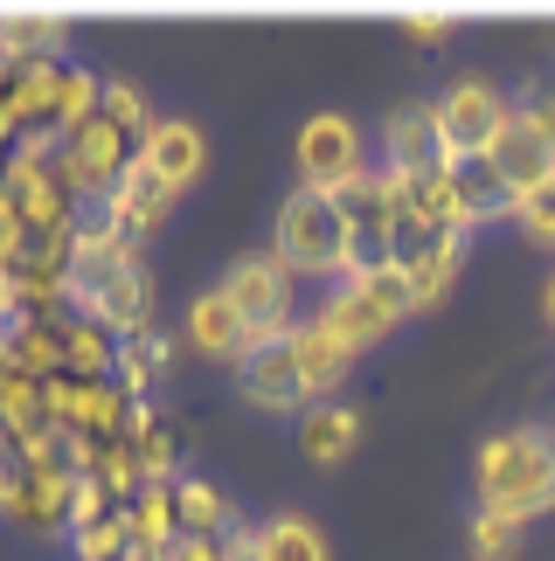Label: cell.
Returning <instances> with one entry per match:
<instances>
[{
    "label": "cell",
    "instance_id": "cell-8",
    "mask_svg": "<svg viewBox=\"0 0 555 561\" xmlns=\"http://www.w3.org/2000/svg\"><path fill=\"white\" fill-rule=\"evenodd\" d=\"M237 388H243L250 409H313L306 375H298V354H292V333L285 340H258V347L237 360Z\"/></svg>",
    "mask_w": 555,
    "mask_h": 561
},
{
    "label": "cell",
    "instance_id": "cell-28",
    "mask_svg": "<svg viewBox=\"0 0 555 561\" xmlns=\"http://www.w3.org/2000/svg\"><path fill=\"white\" fill-rule=\"evenodd\" d=\"M98 104H104V77H91V70H63L56 139H63V133H77V125H91V118H98Z\"/></svg>",
    "mask_w": 555,
    "mask_h": 561
},
{
    "label": "cell",
    "instance_id": "cell-35",
    "mask_svg": "<svg viewBox=\"0 0 555 561\" xmlns=\"http://www.w3.org/2000/svg\"><path fill=\"white\" fill-rule=\"evenodd\" d=\"M29 243H35V236H29V222H21V202L0 187V264H8V256H21Z\"/></svg>",
    "mask_w": 555,
    "mask_h": 561
},
{
    "label": "cell",
    "instance_id": "cell-29",
    "mask_svg": "<svg viewBox=\"0 0 555 561\" xmlns=\"http://www.w3.org/2000/svg\"><path fill=\"white\" fill-rule=\"evenodd\" d=\"M98 118H112V125H118V133L133 139V146H139V139L160 125V118H154V104H146V91H133V83H104V104H98Z\"/></svg>",
    "mask_w": 555,
    "mask_h": 561
},
{
    "label": "cell",
    "instance_id": "cell-1",
    "mask_svg": "<svg viewBox=\"0 0 555 561\" xmlns=\"http://www.w3.org/2000/svg\"><path fill=\"white\" fill-rule=\"evenodd\" d=\"M555 506V430L521 423L479 444V513L500 520H535Z\"/></svg>",
    "mask_w": 555,
    "mask_h": 561
},
{
    "label": "cell",
    "instance_id": "cell-32",
    "mask_svg": "<svg viewBox=\"0 0 555 561\" xmlns=\"http://www.w3.org/2000/svg\"><path fill=\"white\" fill-rule=\"evenodd\" d=\"M514 222H521L528 243H548L555 250V181L535 187V194H521V202H514Z\"/></svg>",
    "mask_w": 555,
    "mask_h": 561
},
{
    "label": "cell",
    "instance_id": "cell-15",
    "mask_svg": "<svg viewBox=\"0 0 555 561\" xmlns=\"http://www.w3.org/2000/svg\"><path fill=\"white\" fill-rule=\"evenodd\" d=\"M354 444H361V409H348V402L298 409V458H306V465L333 471V465L354 458Z\"/></svg>",
    "mask_w": 555,
    "mask_h": 561
},
{
    "label": "cell",
    "instance_id": "cell-34",
    "mask_svg": "<svg viewBox=\"0 0 555 561\" xmlns=\"http://www.w3.org/2000/svg\"><path fill=\"white\" fill-rule=\"evenodd\" d=\"M514 112H521L528 125H535V133H548V139H555V77H535V83H528Z\"/></svg>",
    "mask_w": 555,
    "mask_h": 561
},
{
    "label": "cell",
    "instance_id": "cell-24",
    "mask_svg": "<svg viewBox=\"0 0 555 561\" xmlns=\"http://www.w3.org/2000/svg\"><path fill=\"white\" fill-rule=\"evenodd\" d=\"M63 375H83V381L118 375V340L104 333V327H91V319L70 312V327H63Z\"/></svg>",
    "mask_w": 555,
    "mask_h": 561
},
{
    "label": "cell",
    "instance_id": "cell-21",
    "mask_svg": "<svg viewBox=\"0 0 555 561\" xmlns=\"http://www.w3.org/2000/svg\"><path fill=\"white\" fill-rule=\"evenodd\" d=\"M452 202H458V222H465V229L514 215V194L500 187V174H494L486 160H452Z\"/></svg>",
    "mask_w": 555,
    "mask_h": 561
},
{
    "label": "cell",
    "instance_id": "cell-20",
    "mask_svg": "<svg viewBox=\"0 0 555 561\" xmlns=\"http://www.w3.org/2000/svg\"><path fill=\"white\" fill-rule=\"evenodd\" d=\"M458 256H465V229L438 236V243H423L417 256H403V277H410V306H417V312H431L438 298L452 291V277H458Z\"/></svg>",
    "mask_w": 555,
    "mask_h": 561
},
{
    "label": "cell",
    "instance_id": "cell-26",
    "mask_svg": "<svg viewBox=\"0 0 555 561\" xmlns=\"http://www.w3.org/2000/svg\"><path fill=\"white\" fill-rule=\"evenodd\" d=\"M174 513H181V534H216V541L237 534V513H229V500L208 479H181L174 485Z\"/></svg>",
    "mask_w": 555,
    "mask_h": 561
},
{
    "label": "cell",
    "instance_id": "cell-11",
    "mask_svg": "<svg viewBox=\"0 0 555 561\" xmlns=\"http://www.w3.org/2000/svg\"><path fill=\"white\" fill-rule=\"evenodd\" d=\"M167 202H174V187H167L154 167H146L139 153H133V167L118 174V187H112V202H104L98 215L112 222L118 236H133V243H146L160 222H167Z\"/></svg>",
    "mask_w": 555,
    "mask_h": 561
},
{
    "label": "cell",
    "instance_id": "cell-31",
    "mask_svg": "<svg viewBox=\"0 0 555 561\" xmlns=\"http://www.w3.org/2000/svg\"><path fill=\"white\" fill-rule=\"evenodd\" d=\"M473 554H479V561H514V554H521V520L479 513V520H473Z\"/></svg>",
    "mask_w": 555,
    "mask_h": 561
},
{
    "label": "cell",
    "instance_id": "cell-17",
    "mask_svg": "<svg viewBox=\"0 0 555 561\" xmlns=\"http://www.w3.org/2000/svg\"><path fill=\"white\" fill-rule=\"evenodd\" d=\"M319 319H327V327H333L340 340H348L354 354L382 347V340H389V333L403 327V319H396L389 306H382V298H375L369 285H340V291L327 298V306H319Z\"/></svg>",
    "mask_w": 555,
    "mask_h": 561
},
{
    "label": "cell",
    "instance_id": "cell-6",
    "mask_svg": "<svg viewBox=\"0 0 555 561\" xmlns=\"http://www.w3.org/2000/svg\"><path fill=\"white\" fill-rule=\"evenodd\" d=\"M431 118H438L444 160H486V146H494V139H500V125L514 118V104H507L494 83L465 77V83H452V91L431 104Z\"/></svg>",
    "mask_w": 555,
    "mask_h": 561
},
{
    "label": "cell",
    "instance_id": "cell-42",
    "mask_svg": "<svg viewBox=\"0 0 555 561\" xmlns=\"http://www.w3.org/2000/svg\"><path fill=\"white\" fill-rule=\"evenodd\" d=\"M0 347H8V327H0Z\"/></svg>",
    "mask_w": 555,
    "mask_h": 561
},
{
    "label": "cell",
    "instance_id": "cell-38",
    "mask_svg": "<svg viewBox=\"0 0 555 561\" xmlns=\"http://www.w3.org/2000/svg\"><path fill=\"white\" fill-rule=\"evenodd\" d=\"M14 319H21V298H14V277L0 271V327H14Z\"/></svg>",
    "mask_w": 555,
    "mask_h": 561
},
{
    "label": "cell",
    "instance_id": "cell-36",
    "mask_svg": "<svg viewBox=\"0 0 555 561\" xmlns=\"http://www.w3.org/2000/svg\"><path fill=\"white\" fill-rule=\"evenodd\" d=\"M403 28H410V42H423V49H431V42H452V14H403Z\"/></svg>",
    "mask_w": 555,
    "mask_h": 561
},
{
    "label": "cell",
    "instance_id": "cell-22",
    "mask_svg": "<svg viewBox=\"0 0 555 561\" xmlns=\"http://www.w3.org/2000/svg\"><path fill=\"white\" fill-rule=\"evenodd\" d=\"M70 42L63 14H0V62H56Z\"/></svg>",
    "mask_w": 555,
    "mask_h": 561
},
{
    "label": "cell",
    "instance_id": "cell-5",
    "mask_svg": "<svg viewBox=\"0 0 555 561\" xmlns=\"http://www.w3.org/2000/svg\"><path fill=\"white\" fill-rule=\"evenodd\" d=\"M42 402H49L56 430H77V437H91V444H118L125 416H133V396L118 388V375H98V381L56 375V381H42Z\"/></svg>",
    "mask_w": 555,
    "mask_h": 561
},
{
    "label": "cell",
    "instance_id": "cell-2",
    "mask_svg": "<svg viewBox=\"0 0 555 561\" xmlns=\"http://www.w3.org/2000/svg\"><path fill=\"white\" fill-rule=\"evenodd\" d=\"M348 243H354V236H348V222H340V208L327 202V194H313V187L285 194L271 256L292 277H340V271H348Z\"/></svg>",
    "mask_w": 555,
    "mask_h": 561
},
{
    "label": "cell",
    "instance_id": "cell-7",
    "mask_svg": "<svg viewBox=\"0 0 555 561\" xmlns=\"http://www.w3.org/2000/svg\"><path fill=\"white\" fill-rule=\"evenodd\" d=\"M354 174H369V146H361V125L340 118V112H319L306 118V133H298V181L313 194H333L348 187Z\"/></svg>",
    "mask_w": 555,
    "mask_h": 561
},
{
    "label": "cell",
    "instance_id": "cell-13",
    "mask_svg": "<svg viewBox=\"0 0 555 561\" xmlns=\"http://www.w3.org/2000/svg\"><path fill=\"white\" fill-rule=\"evenodd\" d=\"M292 354H298V375H306V396H313V402H333V388L348 381V368H354V347H348V340H340L319 312L292 327Z\"/></svg>",
    "mask_w": 555,
    "mask_h": 561
},
{
    "label": "cell",
    "instance_id": "cell-33",
    "mask_svg": "<svg viewBox=\"0 0 555 561\" xmlns=\"http://www.w3.org/2000/svg\"><path fill=\"white\" fill-rule=\"evenodd\" d=\"M112 492H104L98 479H77V492H70V520H63V527H70V534H83V527H98V520H112Z\"/></svg>",
    "mask_w": 555,
    "mask_h": 561
},
{
    "label": "cell",
    "instance_id": "cell-16",
    "mask_svg": "<svg viewBox=\"0 0 555 561\" xmlns=\"http://www.w3.org/2000/svg\"><path fill=\"white\" fill-rule=\"evenodd\" d=\"M139 160H146V167H154V174H160L167 187L181 194L188 181H202V167H208V139H202L188 118H160L154 133L139 139Z\"/></svg>",
    "mask_w": 555,
    "mask_h": 561
},
{
    "label": "cell",
    "instance_id": "cell-40",
    "mask_svg": "<svg viewBox=\"0 0 555 561\" xmlns=\"http://www.w3.org/2000/svg\"><path fill=\"white\" fill-rule=\"evenodd\" d=\"M542 312H548V327H555V277H548V291H542Z\"/></svg>",
    "mask_w": 555,
    "mask_h": 561
},
{
    "label": "cell",
    "instance_id": "cell-19",
    "mask_svg": "<svg viewBox=\"0 0 555 561\" xmlns=\"http://www.w3.org/2000/svg\"><path fill=\"white\" fill-rule=\"evenodd\" d=\"M125 444H133L139 458V479L146 485H181V458H174V430L154 402H133V416H125Z\"/></svg>",
    "mask_w": 555,
    "mask_h": 561
},
{
    "label": "cell",
    "instance_id": "cell-30",
    "mask_svg": "<svg viewBox=\"0 0 555 561\" xmlns=\"http://www.w3.org/2000/svg\"><path fill=\"white\" fill-rule=\"evenodd\" d=\"M70 541H77V561H125V548H133V527H125V506L112 513V520H98V527L70 534Z\"/></svg>",
    "mask_w": 555,
    "mask_h": 561
},
{
    "label": "cell",
    "instance_id": "cell-9",
    "mask_svg": "<svg viewBox=\"0 0 555 561\" xmlns=\"http://www.w3.org/2000/svg\"><path fill=\"white\" fill-rule=\"evenodd\" d=\"M486 167H494L500 187L521 202V194H535V187H548V181H555V139H548V133H535V125L514 112V118L500 125V139L486 146Z\"/></svg>",
    "mask_w": 555,
    "mask_h": 561
},
{
    "label": "cell",
    "instance_id": "cell-39",
    "mask_svg": "<svg viewBox=\"0 0 555 561\" xmlns=\"http://www.w3.org/2000/svg\"><path fill=\"white\" fill-rule=\"evenodd\" d=\"M125 561H174V548H139L133 541V548H125Z\"/></svg>",
    "mask_w": 555,
    "mask_h": 561
},
{
    "label": "cell",
    "instance_id": "cell-12",
    "mask_svg": "<svg viewBox=\"0 0 555 561\" xmlns=\"http://www.w3.org/2000/svg\"><path fill=\"white\" fill-rule=\"evenodd\" d=\"M77 319H91V327H104L112 340H133L154 327V277H146V264H133L125 277H112L98 298H83Z\"/></svg>",
    "mask_w": 555,
    "mask_h": 561
},
{
    "label": "cell",
    "instance_id": "cell-23",
    "mask_svg": "<svg viewBox=\"0 0 555 561\" xmlns=\"http://www.w3.org/2000/svg\"><path fill=\"white\" fill-rule=\"evenodd\" d=\"M167 360H174V333H133V340H118V388L133 402H146V388H154L167 375Z\"/></svg>",
    "mask_w": 555,
    "mask_h": 561
},
{
    "label": "cell",
    "instance_id": "cell-10",
    "mask_svg": "<svg viewBox=\"0 0 555 561\" xmlns=\"http://www.w3.org/2000/svg\"><path fill=\"white\" fill-rule=\"evenodd\" d=\"M444 139H438V118L431 104H403L389 118V133H382V174L396 181H423V174H444Z\"/></svg>",
    "mask_w": 555,
    "mask_h": 561
},
{
    "label": "cell",
    "instance_id": "cell-41",
    "mask_svg": "<svg viewBox=\"0 0 555 561\" xmlns=\"http://www.w3.org/2000/svg\"><path fill=\"white\" fill-rule=\"evenodd\" d=\"M0 174H8V146H0Z\"/></svg>",
    "mask_w": 555,
    "mask_h": 561
},
{
    "label": "cell",
    "instance_id": "cell-25",
    "mask_svg": "<svg viewBox=\"0 0 555 561\" xmlns=\"http://www.w3.org/2000/svg\"><path fill=\"white\" fill-rule=\"evenodd\" d=\"M258 561H333L327 554V534L298 513H278V520L258 527Z\"/></svg>",
    "mask_w": 555,
    "mask_h": 561
},
{
    "label": "cell",
    "instance_id": "cell-43",
    "mask_svg": "<svg viewBox=\"0 0 555 561\" xmlns=\"http://www.w3.org/2000/svg\"><path fill=\"white\" fill-rule=\"evenodd\" d=\"M0 444H8V437H0Z\"/></svg>",
    "mask_w": 555,
    "mask_h": 561
},
{
    "label": "cell",
    "instance_id": "cell-18",
    "mask_svg": "<svg viewBox=\"0 0 555 561\" xmlns=\"http://www.w3.org/2000/svg\"><path fill=\"white\" fill-rule=\"evenodd\" d=\"M63 327H70V312H63V319H14V327H8V347H0V354H8V368H21V375H29V381H56L63 375Z\"/></svg>",
    "mask_w": 555,
    "mask_h": 561
},
{
    "label": "cell",
    "instance_id": "cell-27",
    "mask_svg": "<svg viewBox=\"0 0 555 561\" xmlns=\"http://www.w3.org/2000/svg\"><path fill=\"white\" fill-rule=\"evenodd\" d=\"M125 527H133L139 548H174L181 541V513H174V485H146L133 506H125Z\"/></svg>",
    "mask_w": 555,
    "mask_h": 561
},
{
    "label": "cell",
    "instance_id": "cell-3",
    "mask_svg": "<svg viewBox=\"0 0 555 561\" xmlns=\"http://www.w3.org/2000/svg\"><path fill=\"white\" fill-rule=\"evenodd\" d=\"M133 153H139V146L125 139L112 118H91V125H77V133H63L56 174H63V187H70L77 208H104L112 187H118V174L133 167Z\"/></svg>",
    "mask_w": 555,
    "mask_h": 561
},
{
    "label": "cell",
    "instance_id": "cell-4",
    "mask_svg": "<svg viewBox=\"0 0 555 561\" xmlns=\"http://www.w3.org/2000/svg\"><path fill=\"white\" fill-rule=\"evenodd\" d=\"M223 298L243 312V327L258 333V340H285L292 327H298V277L278 264L271 250H258V256H237V271L223 277Z\"/></svg>",
    "mask_w": 555,
    "mask_h": 561
},
{
    "label": "cell",
    "instance_id": "cell-14",
    "mask_svg": "<svg viewBox=\"0 0 555 561\" xmlns=\"http://www.w3.org/2000/svg\"><path fill=\"white\" fill-rule=\"evenodd\" d=\"M188 347L208 354V360H229V368H237V360L258 347V333H250V327H243V312L223 298V285H216V291H202L195 306H188Z\"/></svg>",
    "mask_w": 555,
    "mask_h": 561
},
{
    "label": "cell",
    "instance_id": "cell-37",
    "mask_svg": "<svg viewBox=\"0 0 555 561\" xmlns=\"http://www.w3.org/2000/svg\"><path fill=\"white\" fill-rule=\"evenodd\" d=\"M174 561H229V541H216V534H181Z\"/></svg>",
    "mask_w": 555,
    "mask_h": 561
}]
</instances>
